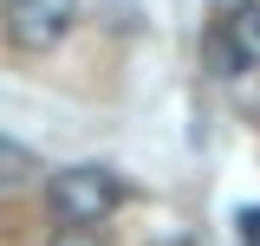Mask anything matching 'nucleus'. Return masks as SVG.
I'll list each match as a JSON object with an SVG mask.
<instances>
[{
  "instance_id": "obj_1",
  "label": "nucleus",
  "mask_w": 260,
  "mask_h": 246,
  "mask_svg": "<svg viewBox=\"0 0 260 246\" xmlns=\"http://www.w3.org/2000/svg\"><path fill=\"white\" fill-rule=\"evenodd\" d=\"M46 201H52V214H59L65 227L98 233V220L117 214L124 188H117V175H111V169H98V162H72V169H59V175L46 182Z\"/></svg>"
},
{
  "instance_id": "obj_2",
  "label": "nucleus",
  "mask_w": 260,
  "mask_h": 246,
  "mask_svg": "<svg viewBox=\"0 0 260 246\" xmlns=\"http://www.w3.org/2000/svg\"><path fill=\"white\" fill-rule=\"evenodd\" d=\"M0 26H7V39L20 52H52L65 32L78 26V0H7Z\"/></svg>"
},
{
  "instance_id": "obj_3",
  "label": "nucleus",
  "mask_w": 260,
  "mask_h": 246,
  "mask_svg": "<svg viewBox=\"0 0 260 246\" xmlns=\"http://www.w3.org/2000/svg\"><path fill=\"white\" fill-rule=\"evenodd\" d=\"M215 39L234 59V71H260V0H234L215 26Z\"/></svg>"
},
{
  "instance_id": "obj_4",
  "label": "nucleus",
  "mask_w": 260,
  "mask_h": 246,
  "mask_svg": "<svg viewBox=\"0 0 260 246\" xmlns=\"http://www.w3.org/2000/svg\"><path fill=\"white\" fill-rule=\"evenodd\" d=\"M39 175V162H32L26 143H13V136H0V194H13V188H26Z\"/></svg>"
},
{
  "instance_id": "obj_5",
  "label": "nucleus",
  "mask_w": 260,
  "mask_h": 246,
  "mask_svg": "<svg viewBox=\"0 0 260 246\" xmlns=\"http://www.w3.org/2000/svg\"><path fill=\"white\" fill-rule=\"evenodd\" d=\"M52 246H104V240H98V233H85V227H59V233H52Z\"/></svg>"
},
{
  "instance_id": "obj_6",
  "label": "nucleus",
  "mask_w": 260,
  "mask_h": 246,
  "mask_svg": "<svg viewBox=\"0 0 260 246\" xmlns=\"http://www.w3.org/2000/svg\"><path fill=\"white\" fill-rule=\"evenodd\" d=\"M241 240L260 246V208H241Z\"/></svg>"
},
{
  "instance_id": "obj_7",
  "label": "nucleus",
  "mask_w": 260,
  "mask_h": 246,
  "mask_svg": "<svg viewBox=\"0 0 260 246\" xmlns=\"http://www.w3.org/2000/svg\"><path fill=\"white\" fill-rule=\"evenodd\" d=\"M156 246H195V240H156Z\"/></svg>"
}]
</instances>
